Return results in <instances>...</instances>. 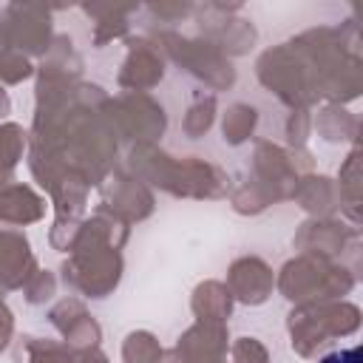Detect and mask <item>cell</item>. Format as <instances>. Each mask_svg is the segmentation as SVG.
I'll return each instance as SVG.
<instances>
[{
    "label": "cell",
    "instance_id": "obj_1",
    "mask_svg": "<svg viewBox=\"0 0 363 363\" xmlns=\"http://www.w3.org/2000/svg\"><path fill=\"white\" fill-rule=\"evenodd\" d=\"M320 363H363V352L357 346L354 349H340V352L326 354Z\"/></svg>",
    "mask_w": 363,
    "mask_h": 363
}]
</instances>
